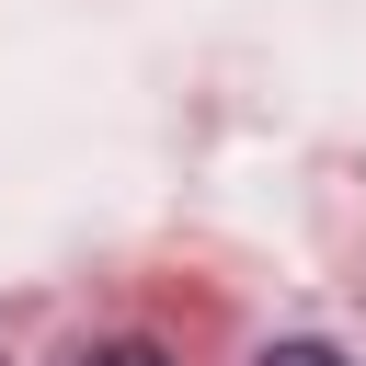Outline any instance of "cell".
<instances>
[{
	"label": "cell",
	"mask_w": 366,
	"mask_h": 366,
	"mask_svg": "<svg viewBox=\"0 0 366 366\" xmlns=\"http://www.w3.org/2000/svg\"><path fill=\"white\" fill-rule=\"evenodd\" d=\"M80 366H172L160 343H103V355H80Z\"/></svg>",
	"instance_id": "1"
},
{
	"label": "cell",
	"mask_w": 366,
	"mask_h": 366,
	"mask_svg": "<svg viewBox=\"0 0 366 366\" xmlns=\"http://www.w3.org/2000/svg\"><path fill=\"white\" fill-rule=\"evenodd\" d=\"M263 366H343V355H332V343H274Z\"/></svg>",
	"instance_id": "2"
}]
</instances>
